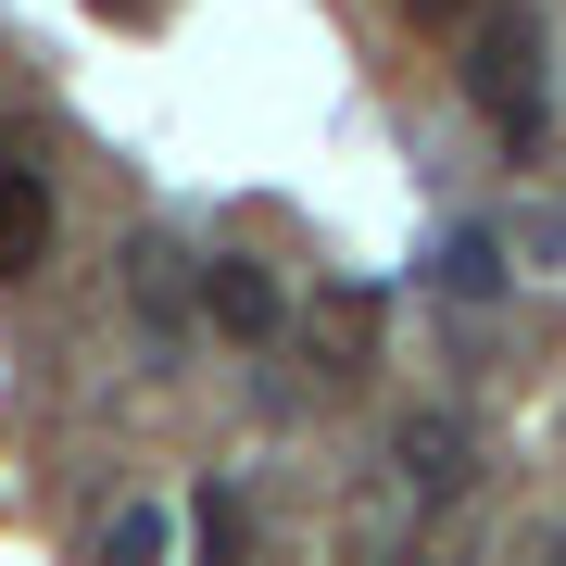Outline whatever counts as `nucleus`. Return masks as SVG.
Returning a JSON list of instances; mask_svg holds the SVG:
<instances>
[{
	"label": "nucleus",
	"mask_w": 566,
	"mask_h": 566,
	"mask_svg": "<svg viewBox=\"0 0 566 566\" xmlns=\"http://www.w3.org/2000/svg\"><path fill=\"white\" fill-rule=\"evenodd\" d=\"M465 102L491 114L504 151H542V13L491 0V13L465 25Z\"/></svg>",
	"instance_id": "1"
},
{
	"label": "nucleus",
	"mask_w": 566,
	"mask_h": 566,
	"mask_svg": "<svg viewBox=\"0 0 566 566\" xmlns=\"http://www.w3.org/2000/svg\"><path fill=\"white\" fill-rule=\"evenodd\" d=\"M390 465H403L416 491H465V479H479V428L441 416V403H416L403 428H390Z\"/></svg>",
	"instance_id": "2"
},
{
	"label": "nucleus",
	"mask_w": 566,
	"mask_h": 566,
	"mask_svg": "<svg viewBox=\"0 0 566 566\" xmlns=\"http://www.w3.org/2000/svg\"><path fill=\"white\" fill-rule=\"evenodd\" d=\"M39 252H51V189H39V164L0 139V277H39Z\"/></svg>",
	"instance_id": "3"
},
{
	"label": "nucleus",
	"mask_w": 566,
	"mask_h": 566,
	"mask_svg": "<svg viewBox=\"0 0 566 566\" xmlns=\"http://www.w3.org/2000/svg\"><path fill=\"white\" fill-rule=\"evenodd\" d=\"M126 303H139L151 353H177V315H189V252H177V240H139V252H126Z\"/></svg>",
	"instance_id": "4"
},
{
	"label": "nucleus",
	"mask_w": 566,
	"mask_h": 566,
	"mask_svg": "<svg viewBox=\"0 0 566 566\" xmlns=\"http://www.w3.org/2000/svg\"><path fill=\"white\" fill-rule=\"evenodd\" d=\"M202 315L227 327V340H264V327H277L290 303H277V277H264L252 252H227V264H202Z\"/></svg>",
	"instance_id": "5"
},
{
	"label": "nucleus",
	"mask_w": 566,
	"mask_h": 566,
	"mask_svg": "<svg viewBox=\"0 0 566 566\" xmlns=\"http://www.w3.org/2000/svg\"><path fill=\"white\" fill-rule=\"evenodd\" d=\"M88 566H177V516H164L151 491H139V504H114L102 542H88Z\"/></svg>",
	"instance_id": "6"
},
{
	"label": "nucleus",
	"mask_w": 566,
	"mask_h": 566,
	"mask_svg": "<svg viewBox=\"0 0 566 566\" xmlns=\"http://www.w3.org/2000/svg\"><path fill=\"white\" fill-rule=\"evenodd\" d=\"M428 277H441L453 303H504V277H516V264H504V240H491V227H453V240L428 252Z\"/></svg>",
	"instance_id": "7"
},
{
	"label": "nucleus",
	"mask_w": 566,
	"mask_h": 566,
	"mask_svg": "<svg viewBox=\"0 0 566 566\" xmlns=\"http://www.w3.org/2000/svg\"><path fill=\"white\" fill-rule=\"evenodd\" d=\"M315 353L353 378V365L378 353V290H327V303H315Z\"/></svg>",
	"instance_id": "8"
},
{
	"label": "nucleus",
	"mask_w": 566,
	"mask_h": 566,
	"mask_svg": "<svg viewBox=\"0 0 566 566\" xmlns=\"http://www.w3.org/2000/svg\"><path fill=\"white\" fill-rule=\"evenodd\" d=\"M189 566H252V516H240V491H202V504H189Z\"/></svg>",
	"instance_id": "9"
},
{
	"label": "nucleus",
	"mask_w": 566,
	"mask_h": 566,
	"mask_svg": "<svg viewBox=\"0 0 566 566\" xmlns=\"http://www.w3.org/2000/svg\"><path fill=\"white\" fill-rule=\"evenodd\" d=\"M403 13H416V25H479L491 0H403Z\"/></svg>",
	"instance_id": "10"
},
{
	"label": "nucleus",
	"mask_w": 566,
	"mask_h": 566,
	"mask_svg": "<svg viewBox=\"0 0 566 566\" xmlns=\"http://www.w3.org/2000/svg\"><path fill=\"white\" fill-rule=\"evenodd\" d=\"M554 566H566V528H554Z\"/></svg>",
	"instance_id": "11"
}]
</instances>
